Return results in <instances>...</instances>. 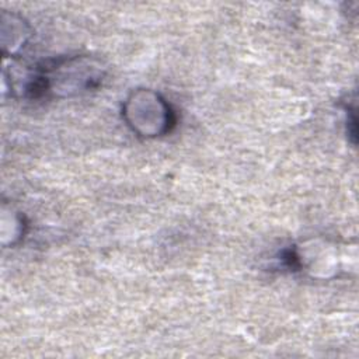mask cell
I'll return each instance as SVG.
<instances>
[{
  "instance_id": "obj_1",
  "label": "cell",
  "mask_w": 359,
  "mask_h": 359,
  "mask_svg": "<svg viewBox=\"0 0 359 359\" xmlns=\"http://www.w3.org/2000/svg\"><path fill=\"white\" fill-rule=\"evenodd\" d=\"M125 116L142 136H156L170 130L174 123L170 105L151 91H139L128 100Z\"/></svg>"
}]
</instances>
